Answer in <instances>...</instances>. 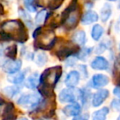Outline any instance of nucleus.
Here are the masks:
<instances>
[{
  "label": "nucleus",
  "mask_w": 120,
  "mask_h": 120,
  "mask_svg": "<svg viewBox=\"0 0 120 120\" xmlns=\"http://www.w3.org/2000/svg\"><path fill=\"white\" fill-rule=\"evenodd\" d=\"M0 36L4 40H15L23 43L28 39V34L24 24L18 20L7 21L1 25Z\"/></svg>",
  "instance_id": "1"
},
{
  "label": "nucleus",
  "mask_w": 120,
  "mask_h": 120,
  "mask_svg": "<svg viewBox=\"0 0 120 120\" xmlns=\"http://www.w3.org/2000/svg\"><path fill=\"white\" fill-rule=\"evenodd\" d=\"M35 47L42 50H50L56 43V35L52 30H43L39 27L33 34Z\"/></svg>",
  "instance_id": "2"
},
{
  "label": "nucleus",
  "mask_w": 120,
  "mask_h": 120,
  "mask_svg": "<svg viewBox=\"0 0 120 120\" xmlns=\"http://www.w3.org/2000/svg\"><path fill=\"white\" fill-rule=\"evenodd\" d=\"M62 74V67L53 66L44 70L40 76V84L39 85L45 86L54 89L56 84L58 83Z\"/></svg>",
  "instance_id": "3"
},
{
  "label": "nucleus",
  "mask_w": 120,
  "mask_h": 120,
  "mask_svg": "<svg viewBox=\"0 0 120 120\" xmlns=\"http://www.w3.org/2000/svg\"><path fill=\"white\" fill-rule=\"evenodd\" d=\"M41 96L38 93H28L23 94L17 100V104L21 107L26 109H34L37 107L41 102Z\"/></svg>",
  "instance_id": "4"
},
{
  "label": "nucleus",
  "mask_w": 120,
  "mask_h": 120,
  "mask_svg": "<svg viewBox=\"0 0 120 120\" xmlns=\"http://www.w3.org/2000/svg\"><path fill=\"white\" fill-rule=\"evenodd\" d=\"M79 51H80V49L77 44L72 43H67L62 44V46L56 51L55 55L59 60H62L70 57L73 54L78 53Z\"/></svg>",
  "instance_id": "5"
},
{
  "label": "nucleus",
  "mask_w": 120,
  "mask_h": 120,
  "mask_svg": "<svg viewBox=\"0 0 120 120\" xmlns=\"http://www.w3.org/2000/svg\"><path fill=\"white\" fill-rule=\"evenodd\" d=\"M80 18H81V9H80V7H78L73 12H72L69 15L68 17L67 18L65 22L62 25L65 27L66 30H73V29H75L77 27Z\"/></svg>",
  "instance_id": "6"
},
{
  "label": "nucleus",
  "mask_w": 120,
  "mask_h": 120,
  "mask_svg": "<svg viewBox=\"0 0 120 120\" xmlns=\"http://www.w3.org/2000/svg\"><path fill=\"white\" fill-rule=\"evenodd\" d=\"M21 60H9L4 62L3 65V71L7 74H14L16 73L19 72V70H21Z\"/></svg>",
  "instance_id": "7"
},
{
  "label": "nucleus",
  "mask_w": 120,
  "mask_h": 120,
  "mask_svg": "<svg viewBox=\"0 0 120 120\" xmlns=\"http://www.w3.org/2000/svg\"><path fill=\"white\" fill-rule=\"evenodd\" d=\"M80 73L77 70H72L67 74L65 78V85L67 87V88H75L77 86V84L79 83V81H80Z\"/></svg>",
  "instance_id": "8"
},
{
  "label": "nucleus",
  "mask_w": 120,
  "mask_h": 120,
  "mask_svg": "<svg viewBox=\"0 0 120 120\" xmlns=\"http://www.w3.org/2000/svg\"><path fill=\"white\" fill-rule=\"evenodd\" d=\"M109 92L107 89H100V90H99L92 96V101H91L92 105L94 107L100 106L105 101V100L109 97Z\"/></svg>",
  "instance_id": "9"
},
{
  "label": "nucleus",
  "mask_w": 120,
  "mask_h": 120,
  "mask_svg": "<svg viewBox=\"0 0 120 120\" xmlns=\"http://www.w3.org/2000/svg\"><path fill=\"white\" fill-rule=\"evenodd\" d=\"M17 118V114L16 112V109L12 102L6 103V105L2 114V119L3 120H16Z\"/></svg>",
  "instance_id": "10"
},
{
  "label": "nucleus",
  "mask_w": 120,
  "mask_h": 120,
  "mask_svg": "<svg viewBox=\"0 0 120 120\" xmlns=\"http://www.w3.org/2000/svg\"><path fill=\"white\" fill-rule=\"evenodd\" d=\"M58 99L62 103H75L76 95L72 89L64 88L60 92L58 95Z\"/></svg>",
  "instance_id": "11"
},
{
  "label": "nucleus",
  "mask_w": 120,
  "mask_h": 120,
  "mask_svg": "<svg viewBox=\"0 0 120 120\" xmlns=\"http://www.w3.org/2000/svg\"><path fill=\"white\" fill-rule=\"evenodd\" d=\"M82 111V106L78 104V103H72L70 105H67L62 109V113L67 117H71V116H77L81 114Z\"/></svg>",
  "instance_id": "12"
},
{
  "label": "nucleus",
  "mask_w": 120,
  "mask_h": 120,
  "mask_svg": "<svg viewBox=\"0 0 120 120\" xmlns=\"http://www.w3.org/2000/svg\"><path fill=\"white\" fill-rule=\"evenodd\" d=\"M91 82H92V85L95 88H100V87H104L109 83V79L105 74H97L93 75Z\"/></svg>",
  "instance_id": "13"
},
{
  "label": "nucleus",
  "mask_w": 120,
  "mask_h": 120,
  "mask_svg": "<svg viewBox=\"0 0 120 120\" xmlns=\"http://www.w3.org/2000/svg\"><path fill=\"white\" fill-rule=\"evenodd\" d=\"M91 66L95 70H106L109 68V62L104 57L97 56L91 61Z\"/></svg>",
  "instance_id": "14"
},
{
  "label": "nucleus",
  "mask_w": 120,
  "mask_h": 120,
  "mask_svg": "<svg viewBox=\"0 0 120 120\" xmlns=\"http://www.w3.org/2000/svg\"><path fill=\"white\" fill-rule=\"evenodd\" d=\"M78 3H77V0H72L69 3V5L63 10V11L61 14V19H60V23L63 24L65 22V21L67 20V18L68 17V16L72 12H73L77 8H78Z\"/></svg>",
  "instance_id": "15"
},
{
  "label": "nucleus",
  "mask_w": 120,
  "mask_h": 120,
  "mask_svg": "<svg viewBox=\"0 0 120 120\" xmlns=\"http://www.w3.org/2000/svg\"><path fill=\"white\" fill-rule=\"evenodd\" d=\"M99 19V16H98L97 13L95 11H88L82 16L81 18V21L83 25H90L92 23L98 21Z\"/></svg>",
  "instance_id": "16"
},
{
  "label": "nucleus",
  "mask_w": 120,
  "mask_h": 120,
  "mask_svg": "<svg viewBox=\"0 0 120 120\" xmlns=\"http://www.w3.org/2000/svg\"><path fill=\"white\" fill-rule=\"evenodd\" d=\"M39 84H40V77L37 73H34L28 77L25 85L29 89H35L38 87Z\"/></svg>",
  "instance_id": "17"
},
{
  "label": "nucleus",
  "mask_w": 120,
  "mask_h": 120,
  "mask_svg": "<svg viewBox=\"0 0 120 120\" xmlns=\"http://www.w3.org/2000/svg\"><path fill=\"white\" fill-rule=\"evenodd\" d=\"M72 39H73L74 43L78 46H83L86 44L87 42V36H86V33L83 30H79L77 31L72 36Z\"/></svg>",
  "instance_id": "18"
},
{
  "label": "nucleus",
  "mask_w": 120,
  "mask_h": 120,
  "mask_svg": "<svg viewBox=\"0 0 120 120\" xmlns=\"http://www.w3.org/2000/svg\"><path fill=\"white\" fill-rule=\"evenodd\" d=\"M109 109L108 107H103L95 111L92 114V120H105L109 114Z\"/></svg>",
  "instance_id": "19"
},
{
  "label": "nucleus",
  "mask_w": 120,
  "mask_h": 120,
  "mask_svg": "<svg viewBox=\"0 0 120 120\" xmlns=\"http://www.w3.org/2000/svg\"><path fill=\"white\" fill-rule=\"evenodd\" d=\"M25 77H26V74L24 71L22 72H17L14 74H11L10 76L8 77V82H12L13 84H20L25 80Z\"/></svg>",
  "instance_id": "20"
},
{
  "label": "nucleus",
  "mask_w": 120,
  "mask_h": 120,
  "mask_svg": "<svg viewBox=\"0 0 120 120\" xmlns=\"http://www.w3.org/2000/svg\"><path fill=\"white\" fill-rule=\"evenodd\" d=\"M104 34V29L101 25L96 24L92 27L91 30V37L95 41H98Z\"/></svg>",
  "instance_id": "21"
},
{
  "label": "nucleus",
  "mask_w": 120,
  "mask_h": 120,
  "mask_svg": "<svg viewBox=\"0 0 120 120\" xmlns=\"http://www.w3.org/2000/svg\"><path fill=\"white\" fill-rule=\"evenodd\" d=\"M4 55L10 60H16L17 55V47L16 44L11 45L8 47L4 50Z\"/></svg>",
  "instance_id": "22"
},
{
  "label": "nucleus",
  "mask_w": 120,
  "mask_h": 120,
  "mask_svg": "<svg viewBox=\"0 0 120 120\" xmlns=\"http://www.w3.org/2000/svg\"><path fill=\"white\" fill-rule=\"evenodd\" d=\"M3 92L7 96L12 98L20 92V87H16V86H9V87H6L5 88H3Z\"/></svg>",
  "instance_id": "23"
},
{
  "label": "nucleus",
  "mask_w": 120,
  "mask_h": 120,
  "mask_svg": "<svg viewBox=\"0 0 120 120\" xmlns=\"http://www.w3.org/2000/svg\"><path fill=\"white\" fill-rule=\"evenodd\" d=\"M49 16H50V14H48L47 11H45V10L39 11L37 13L36 16H35V23L38 25L43 24V23H45L47 21Z\"/></svg>",
  "instance_id": "24"
},
{
  "label": "nucleus",
  "mask_w": 120,
  "mask_h": 120,
  "mask_svg": "<svg viewBox=\"0 0 120 120\" xmlns=\"http://www.w3.org/2000/svg\"><path fill=\"white\" fill-rule=\"evenodd\" d=\"M100 14H101V20L103 21H106L109 18L111 15V8L109 4H105L103 8L101 9L100 11Z\"/></svg>",
  "instance_id": "25"
},
{
  "label": "nucleus",
  "mask_w": 120,
  "mask_h": 120,
  "mask_svg": "<svg viewBox=\"0 0 120 120\" xmlns=\"http://www.w3.org/2000/svg\"><path fill=\"white\" fill-rule=\"evenodd\" d=\"M64 0H48V7L51 10H56L60 8Z\"/></svg>",
  "instance_id": "26"
},
{
  "label": "nucleus",
  "mask_w": 120,
  "mask_h": 120,
  "mask_svg": "<svg viewBox=\"0 0 120 120\" xmlns=\"http://www.w3.org/2000/svg\"><path fill=\"white\" fill-rule=\"evenodd\" d=\"M24 4L28 11L34 12L36 11V6H35V0H24Z\"/></svg>",
  "instance_id": "27"
},
{
  "label": "nucleus",
  "mask_w": 120,
  "mask_h": 120,
  "mask_svg": "<svg viewBox=\"0 0 120 120\" xmlns=\"http://www.w3.org/2000/svg\"><path fill=\"white\" fill-rule=\"evenodd\" d=\"M35 61L39 65H44L47 62V56L45 53H40L37 55Z\"/></svg>",
  "instance_id": "28"
},
{
  "label": "nucleus",
  "mask_w": 120,
  "mask_h": 120,
  "mask_svg": "<svg viewBox=\"0 0 120 120\" xmlns=\"http://www.w3.org/2000/svg\"><path fill=\"white\" fill-rule=\"evenodd\" d=\"M91 50H92V48H85L83 49V50H82L80 52V53L78 54V56H77V57H79L80 59H85V57L88 56L89 55H90V53L91 52Z\"/></svg>",
  "instance_id": "29"
},
{
  "label": "nucleus",
  "mask_w": 120,
  "mask_h": 120,
  "mask_svg": "<svg viewBox=\"0 0 120 120\" xmlns=\"http://www.w3.org/2000/svg\"><path fill=\"white\" fill-rule=\"evenodd\" d=\"M110 105L113 109H116V110H120V100L114 99L111 101Z\"/></svg>",
  "instance_id": "30"
},
{
  "label": "nucleus",
  "mask_w": 120,
  "mask_h": 120,
  "mask_svg": "<svg viewBox=\"0 0 120 120\" xmlns=\"http://www.w3.org/2000/svg\"><path fill=\"white\" fill-rule=\"evenodd\" d=\"M89 114L86 113V114H79L77 116H75L72 120H89Z\"/></svg>",
  "instance_id": "31"
},
{
  "label": "nucleus",
  "mask_w": 120,
  "mask_h": 120,
  "mask_svg": "<svg viewBox=\"0 0 120 120\" xmlns=\"http://www.w3.org/2000/svg\"><path fill=\"white\" fill-rule=\"evenodd\" d=\"M19 12H20V15H21V17L24 18L25 20H26V21H27V22H28L29 21H30V16L27 14V13L26 12V11H23V10H20Z\"/></svg>",
  "instance_id": "32"
},
{
  "label": "nucleus",
  "mask_w": 120,
  "mask_h": 120,
  "mask_svg": "<svg viewBox=\"0 0 120 120\" xmlns=\"http://www.w3.org/2000/svg\"><path fill=\"white\" fill-rule=\"evenodd\" d=\"M114 82L117 87H120V72L116 74L115 76L114 77Z\"/></svg>",
  "instance_id": "33"
},
{
  "label": "nucleus",
  "mask_w": 120,
  "mask_h": 120,
  "mask_svg": "<svg viewBox=\"0 0 120 120\" xmlns=\"http://www.w3.org/2000/svg\"><path fill=\"white\" fill-rule=\"evenodd\" d=\"M113 92H114V95H115L117 97H119L120 99V87H114Z\"/></svg>",
  "instance_id": "34"
},
{
  "label": "nucleus",
  "mask_w": 120,
  "mask_h": 120,
  "mask_svg": "<svg viewBox=\"0 0 120 120\" xmlns=\"http://www.w3.org/2000/svg\"><path fill=\"white\" fill-rule=\"evenodd\" d=\"M3 50L0 48V66H3V64H4V61H3Z\"/></svg>",
  "instance_id": "35"
},
{
  "label": "nucleus",
  "mask_w": 120,
  "mask_h": 120,
  "mask_svg": "<svg viewBox=\"0 0 120 120\" xmlns=\"http://www.w3.org/2000/svg\"><path fill=\"white\" fill-rule=\"evenodd\" d=\"M5 13L4 11V8H3V5L0 3V15H3Z\"/></svg>",
  "instance_id": "36"
},
{
  "label": "nucleus",
  "mask_w": 120,
  "mask_h": 120,
  "mask_svg": "<svg viewBox=\"0 0 120 120\" xmlns=\"http://www.w3.org/2000/svg\"><path fill=\"white\" fill-rule=\"evenodd\" d=\"M19 120H28L27 119H25V118H22V119H19Z\"/></svg>",
  "instance_id": "37"
},
{
  "label": "nucleus",
  "mask_w": 120,
  "mask_h": 120,
  "mask_svg": "<svg viewBox=\"0 0 120 120\" xmlns=\"http://www.w3.org/2000/svg\"><path fill=\"white\" fill-rule=\"evenodd\" d=\"M117 120H120V115L119 116V118H118V119H117Z\"/></svg>",
  "instance_id": "38"
},
{
  "label": "nucleus",
  "mask_w": 120,
  "mask_h": 120,
  "mask_svg": "<svg viewBox=\"0 0 120 120\" xmlns=\"http://www.w3.org/2000/svg\"><path fill=\"white\" fill-rule=\"evenodd\" d=\"M119 8H120V6H119Z\"/></svg>",
  "instance_id": "39"
}]
</instances>
